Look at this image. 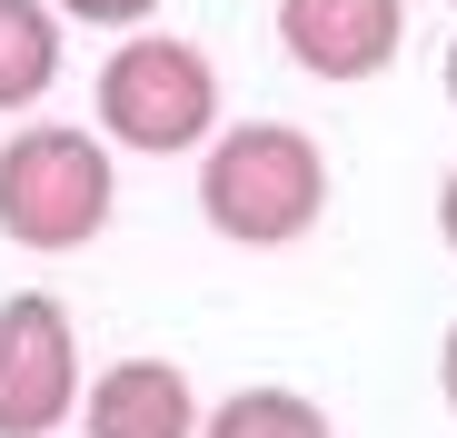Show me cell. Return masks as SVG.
<instances>
[{
    "mask_svg": "<svg viewBox=\"0 0 457 438\" xmlns=\"http://www.w3.org/2000/svg\"><path fill=\"white\" fill-rule=\"evenodd\" d=\"M328 209V150L298 120H239L199 139V219L239 249H288Z\"/></svg>",
    "mask_w": 457,
    "mask_h": 438,
    "instance_id": "obj_1",
    "label": "cell"
},
{
    "mask_svg": "<svg viewBox=\"0 0 457 438\" xmlns=\"http://www.w3.org/2000/svg\"><path fill=\"white\" fill-rule=\"evenodd\" d=\"M120 209V170H110V139L80 120H21L0 139V240L60 259V249H90Z\"/></svg>",
    "mask_w": 457,
    "mask_h": 438,
    "instance_id": "obj_2",
    "label": "cell"
},
{
    "mask_svg": "<svg viewBox=\"0 0 457 438\" xmlns=\"http://www.w3.org/2000/svg\"><path fill=\"white\" fill-rule=\"evenodd\" d=\"M100 139L110 150H139V160H179L219 130V70L199 40H170V30H139L100 60Z\"/></svg>",
    "mask_w": 457,
    "mask_h": 438,
    "instance_id": "obj_3",
    "label": "cell"
},
{
    "mask_svg": "<svg viewBox=\"0 0 457 438\" xmlns=\"http://www.w3.org/2000/svg\"><path fill=\"white\" fill-rule=\"evenodd\" d=\"M80 409V329L50 289L0 299V438H60Z\"/></svg>",
    "mask_w": 457,
    "mask_h": 438,
    "instance_id": "obj_4",
    "label": "cell"
},
{
    "mask_svg": "<svg viewBox=\"0 0 457 438\" xmlns=\"http://www.w3.org/2000/svg\"><path fill=\"white\" fill-rule=\"evenodd\" d=\"M408 40V0H278V50L309 80H378Z\"/></svg>",
    "mask_w": 457,
    "mask_h": 438,
    "instance_id": "obj_5",
    "label": "cell"
},
{
    "mask_svg": "<svg viewBox=\"0 0 457 438\" xmlns=\"http://www.w3.org/2000/svg\"><path fill=\"white\" fill-rule=\"evenodd\" d=\"M80 428L90 438H189L199 428V389L179 358H110L80 399Z\"/></svg>",
    "mask_w": 457,
    "mask_h": 438,
    "instance_id": "obj_6",
    "label": "cell"
},
{
    "mask_svg": "<svg viewBox=\"0 0 457 438\" xmlns=\"http://www.w3.org/2000/svg\"><path fill=\"white\" fill-rule=\"evenodd\" d=\"M60 80V11L50 0H0V120L40 110Z\"/></svg>",
    "mask_w": 457,
    "mask_h": 438,
    "instance_id": "obj_7",
    "label": "cell"
},
{
    "mask_svg": "<svg viewBox=\"0 0 457 438\" xmlns=\"http://www.w3.org/2000/svg\"><path fill=\"white\" fill-rule=\"evenodd\" d=\"M189 438H338L319 399H298V389H228L219 409H199Z\"/></svg>",
    "mask_w": 457,
    "mask_h": 438,
    "instance_id": "obj_8",
    "label": "cell"
},
{
    "mask_svg": "<svg viewBox=\"0 0 457 438\" xmlns=\"http://www.w3.org/2000/svg\"><path fill=\"white\" fill-rule=\"evenodd\" d=\"M50 11H60V21H90V30H139L160 0H50Z\"/></svg>",
    "mask_w": 457,
    "mask_h": 438,
    "instance_id": "obj_9",
    "label": "cell"
},
{
    "mask_svg": "<svg viewBox=\"0 0 457 438\" xmlns=\"http://www.w3.org/2000/svg\"><path fill=\"white\" fill-rule=\"evenodd\" d=\"M437 399L457 409V319H447V339H437Z\"/></svg>",
    "mask_w": 457,
    "mask_h": 438,
    "instance_id": "obj_10",
    "label": "cell"
},
{
    "mask_svg": "<svg viewBox=\"0 0 457 438\" xmlns=\"http://www.w3.org/2000/svg\"><path fill=\"white\" fill-rule=\"evenodd\" d=\"M437 240H447V249H457V170H447V180H437Z\"/></svg>",
    "mask_w": 457,
    "mask_h": 438,
    "instance_id": "obj_11",
    "label": "cell"
},
{
    "mask_svg": "<svg viewBox=\"0 0 457 438\" xmlns=\"http://www.w3.org/2000/svg\"><path fill=\"white\" fill-rule=\"evenodd\" d=\"M437 80H447V100H457V40H447V70H437Z\"/></svg>",
    "mask_w": 457,
    "mask_h": 438,
    "instance_id": "obj_12",
    "label": "cell"
}]
</instances>
